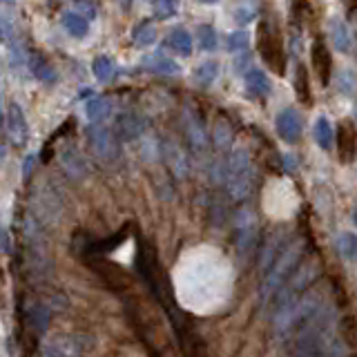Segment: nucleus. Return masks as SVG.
I'll return each mask as SVG.
<instances>
[{
  "mask_svg": "<svg viewBox=\"0 0 357 357\" xmlns=\"http://www.w3.org/2000/svg\"><path fill=\"white\" fill-rule=\"evenodd\" d=\"M301 259H304V241L295 239V241H290V244L283 246L279 257L275 259V264L264 272V279H261V286H259L261 301L268 304L272 297L277 295V290L290 279L292 272L299 268Z\"/></svg>",
  "mask_w": 357,
  "mask_h": 357,
  "instance_id": "f257e3e1",
  "label": "nucleus"
},
{
  "mask_svg": "<svg viewBox=\"0 0 357 357\" xmlns=\"http://www.w3.org/2000/svg\"><path fill=\"white\" fill-rule=\"evenodd\" d=\"M319 275H322V261L317 257H308L306 261H301L299 268L290 275V279L277 290L275 304H272L275 315L281 313L283 308H288L290 304H295L301 295H306L308 288L319 279Z\"/></svg>",
  "mask_w": 357,
  "mask_h": 357,
  "instance_id": "f03ea898",
  "label": "nucleus"
},
{
  "mask_svg": "<svg viewBox=\"0 0 357 357\" xmlns=\"http://www.w3.org/2000/svg\"><path fill=\"white\" fill-rule=\"evenodd\" d=\"M259 54L264 58L270 72L275 74H283L286 69V58H283V43L279 27L272 20H264L259 25Z\"/></svg>",
  "mask_w": 357,
  "mask_h": 357,
  "instance_id": "7ed1b4c3",
  "label": "nucleus"
},
{
  "mask_svg": "<svg viewBox=\"0 0 357 357\" xmlns=\"http://www.w3.org/2000/svg\"><path fill=\"white\" fill-rule=\"evenodd\" d=\"M235 235H237V255L241 264L253 261L259 246V226L250 210H241L235 219Z\"/></svg>",
  "mask_w": 357,
  "mask_h": 357,
  "instance_id": "20e7f679",
  "label": "nucleus"
},
{
  "mask_svg": "<svg viewBox=\"0 0 357 357\" xmlns=\"http://www.w3.org/2000/svg\"><path fill=\"white\" fill-rule=\"evenodd\" d=\"M250 188H253V167H250V161L244 152H237L228 165V192L233 199L241 201L250 194Z\"/></svg>",
  "mask_w": 357,
  "mask_h": 357,
  "instance_id": "39448f33",
  "label": "nucleus"
},
{
  "mask_svg": "<svg viewBox=\"0 0 357 357\" xmlns=\"http://www.w3.org/2000/svg\"><path fill=\"white\" fill-rule=\"evenodd\" d=\"M90 266L99 272V277H103L105 281L110 283L112 288H128L130 283H132V279H130V275L128 272H125L119 264H114V261H110V259H103V257H92L90 259Z\"/></svg>",
  "mask_w": 357,
  "mask_h": 357,
  "instance_id": "423d86ee",
  "label": "nucleus"
},
{
  "mask_svg": "<svg viewBox=\"0 0 357 357\" xmlns=\"http://www.w3.org/2000/svg\"><path fill=\"white\" fill-rule=\"evenodd\" d=\"M7 134H9V139H12L14 145H25L29 139L27 121H25L18 105H12V110H9V114H7Z\"/></svg>",
  "mask_w": 357,
  "mask_h": 357,
  "instance_id": "0eeeda50",
  "label": "nucleus"
},
{
  "mask_svg": "<svg viewBox=\"0 0 357 357\" xmlns=\"http://www.w3.org/2000/svg\"><path fill=\"white\" fill-rule=\"evenodd\" d=\"M277 132L286 143H295L301 134V119L295 110H283L277 117Z\"/></svg>",
  "mask_w": 357,
  "mask_h": 357,
  "instance_id": "6e6552de",
  "label": "nucleus"
},
{
  "mask_svg": "<svg viewBox=\"0 0 357 357\" xmlns=\"http://www.w3.org/2000/svg\"><path fill=\"white\" fill-rule=\"evenodd\" d=\"M90 143L92 150L97 152L101 159H112L117 154V143H114V136L110 130L105 128H94L90 130Z\"/></svg>",
  "mask_w": 357,
  "mask_h": 357,
  "instance_id": "1a4fd4ad",
  "label": "nucleus"
},
{
  "mask_svg": "<svg viewBox=\"0 0 357 357\" xmlns=\"http://www.w3.org/2000/svg\"><path fill=\"white\" fill-rule=\"evenodd\" d=\"M355 145H357V136L351 123H342L338 128V154L344 163H351L355 156Z\"/></svg>",
  "mask_w": 357,
  "mask_h": 357,
  "instance_id": "9d476101",
  "label": "nucleus"
},
{
  "mask_svg": "<svg viewBox=\"0 0 357 357\" xmlns=\"http://www.w3.org/2000/svg\"><path fill=\"white\" fill-rule=\"evenodd\" d=\"M313 65H315V72H317V76L322 78V83H329V76H331V54L329 49L324 47V43H315L313 45Z\"/></svg>",
  "mask_w": 357,
  "mask_h": 357,
  "instance_id": "9b49d317",
  "label": "nucleus"
},
{
  "mask_svg": "<svg viewBox=\"0 0 357 357\" xmlns=\"http://www.w3.org/2000/svg\"><path fill=\"white\" fill-rule=\"evenodd\" d=\"M283 246H286V244H283V235H281V233H275L272 237H268L264 253H261V261H259L261 272H266L272 264H275V259L279 257V253L283 250Z\"/></svg>",
  "mask_w": 357,
  "mask_h": 357,
  "instance_id": "f8f14e48",
  "label": "nucleus"
},
{
  "mask_svg": "<svg viewBox=\"0 0 357 357\" xmlns=\"http://www.w3.org/2000/svg\"><path fill=\"white\" fill-rule=\"evenodd\" d=\"M167 45H170L178 56H190L192 54V36L181 27L174 29L172 34L167 36Z\"/></svg>",
  "mask_w": 357,
  "mask_h": 357,
  "instance_id": "ddd939ff",
  "label": "nucleus"
},
{
  "mask_svg": "<svg viewBox=\"0 0 357 357\" xmlns=\"http://www.w3.org/2000/svg\"><path fill=\"white\" fill-rule=\"evenodd\" d=\"M246 88L250 94H255V97H268L270 92V81L264 72L259 69H253V72H246Z\"/></svg>",
  "mask_w": 357,
  "mask_h": 357,
  "instance_id": "4468645a",
  "label": "nucleus"
},
{
  "mask_svg": "<svg viewBox=\"0 0 357 357\" xmlns=\"http://www.w3.org/2000/svg\"><path fill=\"white\" fill-rule=\"evenodd\" d=\"M333 139H335V130L333 125L326 117H319L317 123H315V141L319 143V148L329 150L333 145Z\"/></svg>",
  "mask_w": 357,
  "mask_h": 357,
  "instance_id": "2eb2a0df",
  "label": "nucleus"
},
{
  "mask_svg": "<svg viewBox=\"0 0 357 357\" xmlns=\"http://www.w3.org/2000/svg\"><path fill=\"white\" fill-rule=\"evenodd\" d=\"M63 23H65V29L69 31L72 36L76 38H83L88 34L90 29V23L85 16H81L78 12H72V14H65V18H63Z\"/></svg>",
  "mask_w": 357,
  "mask_h": 357,
  "instance_id": "dca6fc26",
  "label": "nucleus"
},
{
  "mask_svg": "<svg viewBox=\"0 0 357 357\" xmlns=\"http://www.w3.org/2000/svg\"><path fill=\"white\" fill-rule=\"evenodd\" d=\"M338 250L346 261H357V237L353 233H342L338 237Z\"/></svg>",
  "mask_w": 357,
  "mask_h": 357,
  "instance_id": "f3484780",
  "label": "nucleus"
},
{
  "mask_svg": "<svg viewBox=\"0 0 357 357\" xmlns=\"http://www.w3.org/2000/svg\"><path fill=\"white\" fill-rule=\"evenodd\" d=\"M145 65H148L150 69H154V72H159V74H176V72H178L176 63H172L170 58H165V56H148Z\"/></svg>",
  "mask_w": 357,
  "mask_h": 357,
  "instance_id": "a211bd4d",
  "label": "nucleus"
},
{
  "mask_svg": "<svg viewBox=\"0 0 357 357\" xmlns=\"http://www.w3.org/2000/svg\"><path fill=\"white\" fill-rule=\"evenodd\" d=\"M217 74H219V65H217V63H213V60H208V63H204V65L197 69L194 78H197V83H201V85H210V83H215Z\"/></svg>",
  "mask_w": 357,
  "mask_h": 357,
  "instance_id": "6ab92c4d",
  "label": "nucleus"
},
{
  "mask_svg": "<svg viewBox=\"0 0 357 357\" xmlns=\"http://www.w3.org/2000/svg\"><path fill=\"white\" fill-rule=\"evenodd\" d=\"M94 74H97L99 81H110L114 76V63L108 58V56H99L97 60H94Z\"/></svg>",
  "mask_w": 357,
  "mask_h": 357,
  "instance_id": "aec40b11",
  "label": "nucleus"
},
{
  "mask_svg": "<svg viewBox=\"0 0 357 357\" xmlns=\"http://www.w3.org/2000/svg\"><path fill=\"white\" fill-rule=\"evenodd\" d=\"M333 38H335V45L338 49L346 51L351 47V36H349V29L344 27L342 20H333Z\"/></svg>",
  "mask_w": 357,
  "mask_h": 357,
  "instance_id": "412c9836",
  "label": "nucleus"
},
{
  "mask_svg": "<svg viewBox=\"0 0 357 357\" xmlns=\"http://www.w3.org/2000/svg\"><path fill=\"white\" fill-rule=\"evenodd\" d=\"M88 119L90 121H101L108 117V112H110V103L108 101H103V99H97V101H90L88 103Z\"/></svg>",
  "mask_w": 357,
  "mask_h": 357,
  "instance_id": "4be33fe9",
  "label": "nucleus"
},
{
  "mask_svg": "<svg viewBox=\"0 0 357 357\" xmlns=\"http://www.w3.org/2000/svg\"><path fill=\"white\" fill-rule=\"evenodd\" d=\"M178 0H154V14L159 18H170L176 14Z\"/></svg>",
  "mask_w": 357,
  "mask_h": 357,
  "instance_id": "5701e85b",
  "label": "nucleus"
},
{
  "mask_svg": "<svg viewBox=\"0 0 357 357\" xmlns=\"http://www.w3.org/2000/svg\"><path fill=\"white\" fill-rule=\"evenodd\" d=\"M197 34H199V40H201L204 49H215L217 47V34L210 25H201L197 29Z\"/></svg>",
  "mask_w": 357,
  "mask_h": 357,
  "instance_id": "b1692460",
  "label": "nucleus"
},
{
  "mask_svg": "<svg viewBox=\"0 0 357 357\" xmlns=\"http://www.w3.org/2000/svg\"><path fill=\"white\" fill-rule=\"evenodd\" d=\"M29 65H31V72H34V76H38V78H45V81L54 78V72H51V69L47 67V63H45L43 58L34 56V58L29 60Z\"/></svg>",
  "mask_w": 357,
  "mask_h": 357,
  "instance_id": "393cba45",
  "label": "nucleus"
},
{
  "mask_svg": "<svg viewBox=\"0 0 357 357\" xmlns=\"http://www.w3.org/2000/svg\"><path fill=\"white\" fill-rule=\"evenodd\" d=\"M246 47H248V36L244 34V31H235V34H230V38H228L230 51H241Z\"/></svg>",
  "mask_w": 357,
  "mask_h": 357,
  "instance_id": "a878e982",
  "label": "nucleus"
},
{
  "mask_svg": "<svg viewBox=\"0 0 357 357\" xmlns=\"http://www.w3.org/2000/svg\"><path fill=\"white\" fill-rule=\"evenodd\" d=\"M297 92H299V99L310 101L308 78H306V69H304V67H297Z\"/></svg>",
  "mask_w": 357,
  "mask_h": 357,
  "instance_id": "bb28decb",
  "label": "nucleus"
},
{
  "mask_svg": "<svg viewBox=\"0 0 357 357\" xmlns=\"http://www.w3.org/2000/svg\"><path fill=\"white\" fill-rule=\"evenodd\" d=\"M257 16V9L253 7V5H244V7H239L237 9V12H235V18H237V23L239 25H246L248 23V20H253Z\"/></svg>",
  "mask_w": 357,
  "mask_h": 357,
  "instance_id": "cd10ccee",
  "label": "nucleus"
},
{
  "mask_svg": "<svg viewBox=\"0 0 357 357\" xmlns=\"http://www.w3.org/2000/svg\"><path fill=\"white\" fill-rule=\"evenodd\" d=\"M136 43H139V45H150V43H154V29L150 25H143L139 31H136Z\"/></svg>",
  "mask_w": 357,
  "mask_h": 357,
  "instance_id": "c85d7f7f",
  "label": "nucleus"
},
{
  "mask_svg": "<svg viewBox=\"0 0 357 357\" xmlns=\"http://www.w3.org/2000/svg\"><path fill=\"white\" fill-rule=\"evenodd\" d=\"M340 83H342V90H344V92H353V85H351V74H349V72H344V74L340 76Z\"/></svg>",
  "mask_w": 357,
  "mask_h": 357,
  "instance_id": "c756f323",
  "label": "nucleus"
},
{
  "mask_svg": "<svg viewBox=\"0 0 357 357\" xmlns=\"http://www.w3.org/2000/svg\"><path fill=\"white\" fill-rule=\"evenodd\" d=\"M3 250H5V253H9V235H7V230H3Z\"/></svg>",
  "mask_w": 357,
  "mask_h": 357,
  "instance_id": "7c9ffc66",
  "label": "nucleus"
},
{
  "mask_svg": "<svg viewBox=\"0 0 357 357\" xmlns=\"http://www.w3.org/2000/svg\"><path fill=\"white\" fill-rule=\"evenodd\" d=\"M201 3H208V5H213V3H217V0H201Z\"/></svg>",
  "mask_w": 357,
  "mask_h": 357,
  "instance_id": "2f4dec72",
  "label": "nucleus"
},
{
  "mask_svg": "<svg viewBox=\"0 0 357 357\" xmlns=\"http://www.w3.org/2000/svg\"><path fill=\"white\" fill-rule=\"evenodd\" d=\"M355 226H357V210H355Z\"/></svg>",
  "mask_w": 357,
  "mask_h": 357,
  "instance_id": "473e14b6",
  "label": "nucleus"
}]
</instances>
